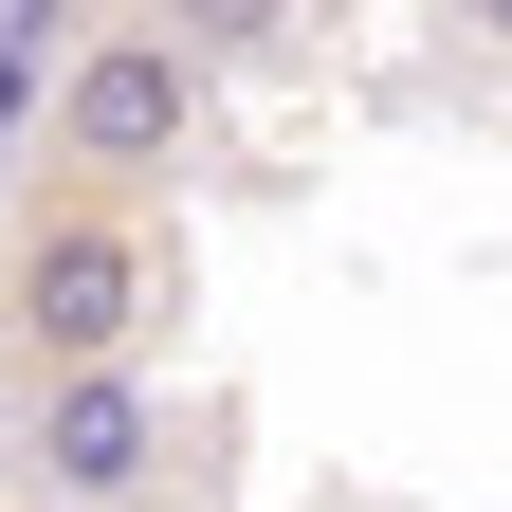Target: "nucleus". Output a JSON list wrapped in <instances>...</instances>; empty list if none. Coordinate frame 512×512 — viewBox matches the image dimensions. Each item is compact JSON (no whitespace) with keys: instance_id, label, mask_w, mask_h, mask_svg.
Masks as SVG:
<instances>
[{"instance_id":"1","label":"nucleus","mask_w":512,"mask_h":512,"mask_svg":"<svg viewBox=\"0 0 512 512\" xmlns=\"http://www.w3.org/2000/svg\"><path fill=\"white\" fill-rule=\"evenodd\" d=\"M165 202H110V183H37L0 220V366H147L165 330Z\"/></svg>"},{"instance_id":"2","label":"nucleus","mask_w":512,"mask_h":512,"mask_svg":"<svg viewBox=\"0 0 512 512\" xmlns=\"http://www.w3.org/2000/svg\"><path fill=\"white\" fill-rule=\"evenodd\" d=\"M202 128H220V74L183 55L147 0L92 37H55V110H37V183H110V202H165L183 165H202Z\"/></svg>"},{"instance_id":"3","label":"nucleus","mask_w":512,"mask_h":512,"mask_svg":"<svg viewBox=\"0 0 512 512\" xmlns=\"http://www.w3.org/2000/svg\"><path fill=\"white\" fill-rule=\"evenodd\" d=\"M0 458H19V494H55V512H147L165 458H183V421H165L147 366H19L0 384Z\"/></svg>"},{"instance_id":"4","label":"nucleus","mask_w":512,"mask_h":512,"mask_svg":"<svg viewBox=\"0 0 512 512\" xmlns=\"http://www.w3.org/2000/svg\"><path fill=\"white\" fill-rule=\"evenodd\" d=\"M147 19L202 55V74H256V55H293V37H311V0H147Z\"/></svg>"},{"instance_id":"5","label":"nucleus","mask_w":512,"mask_h":512,"mask_svg":"<svg viewBox=\"0 0 512 512\" xmlns=\"http://www.w3.org/2000/svg\"><path fill=\"white\" fill-rule=\"evenodd\" d=\"M37 110H55V37L0 19V147H37Z\"/></svg>"},{"instance_id":"6","label":"nucleus","mask_w":512,"mask_h":512,"mask_svg":"<svg viewBox=\"0 0 512 512\" xmlns=\"http://www.w3.org/2000/svg\"><path fill=\"white\" fill-rule=\"evenodd\" d=\"M439 19H458V37H476V55H512V0H439Z\"/></svg>"},{"instance_id":"7","label":"nucleus","mask_w":512,"mask_h":512,"mask_svg":"<svg viewBox=\"0 0 512 512\" xmlns=\"http://www.w3.org/2000/svg\"><path fill=\"white\" fill-rule=\"evenodd\" d=\"M19 512H55V494H19Z\"/></svg>"}]
</instances>
